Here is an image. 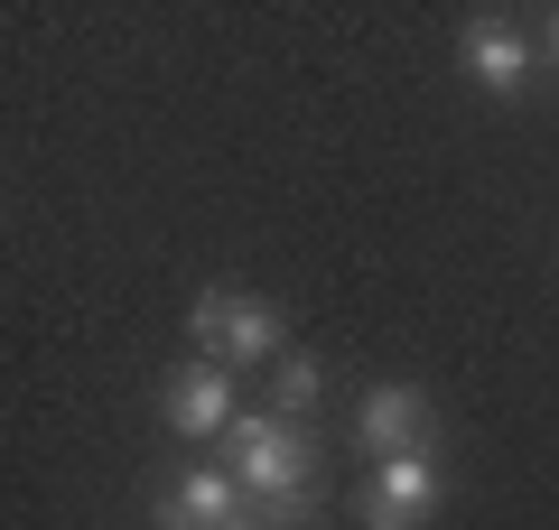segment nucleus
Wrapping results in <instances>:
<instances>
[{"label": "nucleus", "mask_w": 559, "mask_h": 530, "mask_svg": "<svg viewBox=\"0 0 559 530\" xmlns=\"http://www.w3.org/2000/svg\"><path fill=\"white\" fill-rule=\"evenodd\" d=\"M224 466H234V484L252 493V503H289V493H308L318 456H308V437L280 410H252V419H234V437H224Z\"/></svg>", "instance_id": "nucleus-1"}, {"label": "nucleus", "mask_w": 559, "mask_h": 530, "mask_svg": "<svg viewBox=\"0 0 559 530\" xmlns=\"http://www.w3.org/2000/svg\"><path fill=\"white\" fill-rule=\"evenodd\" d=\"M187 335H197L205 363H280L289 316H280L271 298H252V289H205L197 308H187Z\"/></svg>", "instance_id": "nucleus-2"}, {"label": "nucleus", "mask_w": 559, "mask_h": 530, "mask_svg": "<svg viewBox=\"0 0 559 530\" xmlns=\"http://www.w3.org/2000/svg\"><path fill=\"white\" fill-rule=\"evenodd\" d=\"M159 419H168V437H234V419H242V400H234V373L224 363H178V373L159 382Z\"/></svg>", "instance_id": "nucleus-3"}, {"label": "nucleus", "mask_w": 559, "mask_h": 530, "mask_svg": "<svg viewBox=\"0 0 559 530\" xmlns=\"http://www.w3.org/2000/svg\"><path fill=\"white\" fill-rule=\"evenodd\" d=\"M439 511V456L419 447V456H392V466H373V484H364L355 521L364 530H419Z\"/></svg>", "instance_id": "nucleus-4"}, {"label": "nucleus", "mask_w": 559, "mask_h": 530, "mask_svg": "<svg viewBox=\"0 0 559 530\" xmlns=\"http://www.w3.org/2000/svg\"><path fill=\"white\" fill-rule=\"evenodd\" d=\"M355 447L373 456V466L419 456V447H429V392H411V382H382V392H364V410H355Z\"/></svg>", "instance_id": "nucleus-5"}, {"label": "nucleus", "mask_w": 559, "mask_h": 530, "mask_svg": "<svg viewBox=\"0 0 559 530\" xmlns=\"http://www.w3.org/2000/svg\"><path fill=\"white\" fill-rule=\"evenodd\" d=\"M242 503H252V493H242V484H234V466L215 456V466H187L178 484L159 493V530H234V521H242Z\"/></svg>", "instance_id": "nucleus-6"}, {"label": "nucleus", "mask_w": 559, "mask_h": 530, "mask_svg": "<svg viewBox=\"0 0 559 530\" xmlns=\"http://www.w3.org/2000/svg\"><path fill=\"white\" fill-rule=\"evenodd\" d=\"M457 57H466V75H476L485 94H522V75H532V57H540V47L522 38L513 20H466Z\"/></svg>", "instance_id": "nucleus-7"}, {"label": "nucleus", "mask_w": 559, "mask_h": 530, "mask_svg": "<svg viewBox=\"0 0 559 530\" xmlns=\"http://www.w3.org/2000/svg\"><path fill=\"white\" fill-rule=\"evenodd\" d=\"M318 400H326V363L318 353H280L271 363V410L299 419V410H318Z\"/></svg>", "instance_id": "nucleus-8"}, {"label": "nucleus", "mask_w": 559, "mask_h": 530, "mask_svg": "<svg viewBox=\"0 0 559 530\" xmlns=\"http://www.w3.org/2000/svg\"><path fill=\"white\" fill-rule=\"evenodd\" d=\"M261 521H271V530H308V521H318V503L289 493V503H261Z\"/></svg>", "instance_id": "nucleus-9"}, {"label": "nucleus", "mask_w": 559, "mask_h": 530, "mask_svg": "<svg viewBox=\"0 0 559 530\" xmlns=\"http://www.w3.org/2000/svg\"><path fill=\"white\" fill-rule=\"evenodd\" d=\"M234 530H271V521H261V503H242V521Z\"/></svg>", "instance_id": "nucleus-10"}, {"label": "nucleus", "mask_w": 559, "mask_h": 530, "mask_svg": "<svg viewBox=\"0 0 559 530\" xmlns=\"http://www.w3.org/2000/svg\"><path fill=\"white\" fill-rule=\"evenodd\" d=\"M550 57H559V20H550Z\"/></svg>", "instance_id": "nucleus-11"}]
</instances>
